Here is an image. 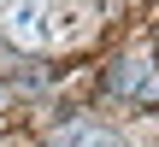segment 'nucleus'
<instances>
[{"instance_id": "nucleus-1", "label": "nucleus", "mask_w": 159, "mask_h": 147, "mask_svg": "<svg viewBox=\"0 0 159 147\" xmlns=\"http://www.w3.org/2000/svg\"><path fill=\"white\" fill-rule=\"evenodd\" d=\"M106 94H136L142 106H159V65L148 53H130L106 71Z\"/></svg>"}, {"instance_id": "nucleus-2", "label": "nucleus", "mask_w": 159, "mask_h": 147, "mask_svg": "<svg viewBox=\"0 0 159 147\" xmlns=\"http://www.w3.org/2000/svg\"><path fill=\"white\" fill-rule=\"evenodd\" d=\"M47 0H18L12 12H6V35L18 41V47H41L47 41Z\"/></svg>"}, {"instance_id": "nucleus-3", "label": "nucleus", "mask_w": 159, "mask_h": 147, "mask_svg": "<svg viewBox=\"0 0 159 147\" xmlns=\"http://www.w3.org/2000/svg\"><path fill=\"white\" fill-rule=\"evenodd\" d=\"M77 147H118L106 130H77Z\"/></svg>"}]
</instances>
